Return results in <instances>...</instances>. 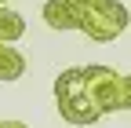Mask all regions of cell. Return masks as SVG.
Wrapping results in <instances>:
<instances>
[{
	"label": "cell",
	"mask_w": 131,
	"mask_h": 128,
	"mask_svg": "<svg viewBox=\"0 0 131 128\" xmlns=\"http://www.w3.org/2000/svg\"><path fill=\"white\" fill-rule=\"evenodd\" d=\"M127 22H131V15H127V7L120 0H102V4H95L91 11H84L80 33L88 40H95V44H109V40H117L127 29Z\"/></svg>",
	"instance_id": "cell-1"
},
{
	"label": "cell",
	"mask_w": 131,
	"mask_h": 128,
	"mask_svg": "<svg viewBox=\"0 0 131 128\" xmlns=\"http://www.w3.org/2000/svg\"><path fill=\"white\" fill-rule=\"evenodd\" d=\"M84 81H88V95L102 106V114L120 110V73L113 66L91 62V66H84Z\"/></svg>",
	"instance_id": "cell-2"
},
{
	"label": "cell",
	"mask_w": 131,
	"mask_h": 128,
	"mask_svg": "<svg viewBox=\"0 0 131 128\" xmlns=\"http://www.w3.org/2000/svg\"><path fill=\"white\" fill-rule=\"evenodd\" d=\"M58 114H62V121H69V124H95V121L106 117L102 106H98L88 92L77 95V99H69V103H58Z\"/></svg>",
	"instance_id": "cell-3"
},
{
	"label": "cell",
	"mask_w": 131,
	"mask_h": 128,
	"mask_svg": "<svg viewBox=\"0 0 131 128\" xmlns=\"http://www.w3.org/2000/svg\"><path fill=\"white\" fill-rule=\"evenodd\" d=\"M40 15H44V22L51 29H80V19H84L69 0H44Z\"/></svg>",
	"instance_id": "cell-4"
},
{
	"label": "cell",
	"mask_w": 131,
	"mask_h": 128,
	"mask_svg": "<svg viewBox=\"0 0 131 128\" xmlns=\"http://www.w3.org/2000/svg\"><path fill=\"white\" fill-rule=\"evenodd\" d=\"M88 92V81H84V66H69V70H62L58 77H55V99L58 103H69V99H77V95H84Z\"/></svg>",
	"instance_id": "cell-5"
},
{
	"label": "cell",
	"mask_w": 131,
	"mask_h": 128,
	"mask_svg": "<svg viewBox=\"0 0 131 128\" xmlns=\"http://www.w3.org/2000/svg\"><path fill=\"white\" fill-rule=\"evenodd\" d=\"M26 73V59L18 48H11L7 40H0V81H18Z\"/></svg>",
	"instance_id": "cell-6"
},
{
	"label": "cell",
	"mask_w": 131,
	"mask_h": 128,
	"mask_svg": "<svg viewBox=\"0 0 131 128\" xmlns=\"http://www.w3.org/2000/svg\"><path fill=\"white\" fill-rule=\"evenodd\" d=\"M22 33H26V19L18 11H11L7 4H0V40L15 44V40H22Z\"/></svg>",
	"instance_id": "cell-7"
},
{
	"label": "cell",
	"mask_w": 131,
	"mask_h": 128,
	"mask_svg": "<svg viewBox=\"0 0 131 128\" xmlns=\"http://www.w3.org/2000/svg\"><path fill=\"white\" fill-rule=\"evenodd\" d=\"M120 110H131V73H120Z\"/></svg>",
	"instance_id": "cell-8"
},
{
	"label": "cell",
	"mask_w": 131,
	"mask_h": 128,
	"mask_svg": "<svg viewBox=\"0 0 131 128\" xmlns=\"http://www.w3.org/2000/svg\"><path fill=\"white\" fill-rule=\"evenodd\" d=\"M69 4H73V7H77L80 15H84V11H91L95 4H102V0H69Z\"/></svg>",
	"instance_id": "cell-9"
},
{
	"label": "cell",
	"mask_w": 131,
	"mask_h": 128,
	"mask_svg": "<svg viewBox=\"0 0 131 128\" xmlns=\"http://www.w3.org/2000/svg\"><path fill=\"white\" fill-rule=\"evenodd\" d=\"M0 128H29V124H22V121H0Z\"/></svg>",
	"instance_id": "cell-10"
},
{
	"label": "cell",
	"mask_w": 131,
	"mask_h": 128,
	"mask_svg": "<svg viewBox=\"0 0 131 128\" xmlns=\"http://www.w3.org/2000/svg\"><path fill=\"white\" fill-rule=\"evenodd\" d=\"M0 4H7V0H0Z\"/></svg>",
	"instance_id": "cell-11"
}]
</instances>
